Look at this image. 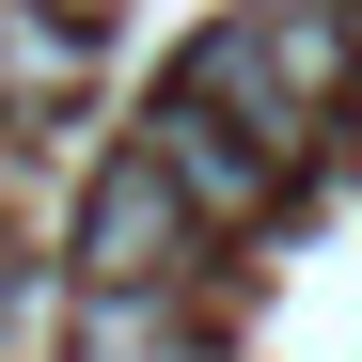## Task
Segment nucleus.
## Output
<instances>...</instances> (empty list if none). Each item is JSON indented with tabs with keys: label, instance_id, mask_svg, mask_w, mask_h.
<instances>
[{
	"label": "nucleus",
	"instance_id": "3",
	"mask_svg": "<svg viewBox=\"0 0 362 362\" xmlns=\"http://www.w3.org/2000/svg\"><path fill=\"white\" fill-rule=\"evenodd\" d=\"M221 32L252 47V64H268L299 110H315V127H331V110L362 95V0H236Z\"/></svg>",
	"mask_w": 362,
	"mask_h": 362
},
{
	"label": "nucleus",
	"instance_id": "1",
	"mask_svg": "<svg viewBox=\"0 0 362 362\" xmlns=\"http://www.w3.org/2000/svg\"><path fill=\"white\" fill-rule=\"evenodd\" d=\"M64 252H79V284H189L205 221H189V189H173V173L127 142V158L95 173V205H79V236H64Z\"/></svg>",
	"mask_w": 362,
	"mask_h": 362
},
{
	"label": "nucleus",
	"instance_id": "2",
	"mask_svg": "<svg viewBox=\"0 0 362 362\" xmlns=\"http://www.w3.org/2000/svg\"><path fill=\"white\" fill-rule=\"evenodd\" d=\"M142 158L189 189V221H205V236H252V221L284 205V158H268V142H236L205 95H158V110H142Z\"/></svg>",
	"mask_w": 362,
	"mask_h": 362
},
{
	"label": "nucleus",
	"instance_id": "5",
	"mask_svg": "<svg viewBox=\"0 0 362 362\" xmlns=\"http://www.w3.org/2000/svg\"><path fill=\"white\" fill-rule=\"evenodd\" d=\"M79 47H95V32H64V16H32V0H0V95H16V110H47V95H79Z\"/></svg>",
	"mask_w": 362,
	"mask_h": 362
},
{
	"label": "nucleus",
	"instance_id": "6",
	"mask_svg": "<svg viewBox=\"0 0 362 362\" xmlns=\"http://www.w3.org/2000/svg\"><path fill=\"white\" fill-rule=\"evenodd\" d=\"M32 16H64V32H95V16H110V0H32Z\"/></svg>",
	"mask_w": 362,
	"mask_h": 362
},
{
	"label": "nucleus",
	"instance_id": "4",
	"mask_svg": "<svg viewBox=\"0 0 362 362\" xmlns=\"http://www.w3.org/2000/svg\"><path fill=\"white\" fill-rule=\"evenodd\" d=\"M64 362H189V284H79Z\"/></svg>",
	"mask_w": 362,
	"mask_h": 362
}]
</instances>
